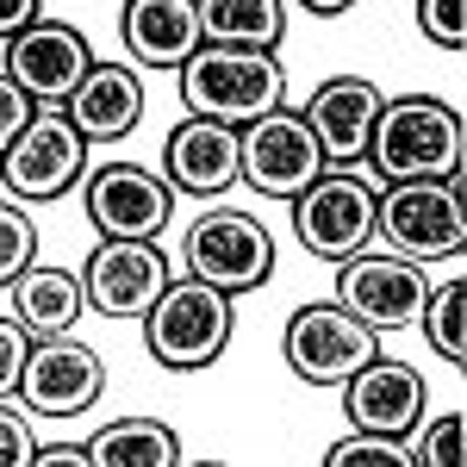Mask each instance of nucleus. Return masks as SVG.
<instances>
[{
    "label": "nucleus",
    "mask_w": 467,
    "mask_h": 467,
    "mask_svg": "<svg viewBox=\"0 0 467 467\" xmlns=\"http://www.w3.org/2000/svg\"><path fill=\"white\" fill-rule=\"evenodd\" d=\"M462 112L436 94H399L380 100L374 138H368V162L380 169V181H442L462 175Z\"/></svg>",
    "instance_id": "nucleus-1"
},
{
    "label": "nucleus",
    "mask_w": 467,
    "mask_h": 467,
    "mask_svg": "<svg viewBox=\"0 0 467 467\" xmlns=\"http://www.w3.org/2000/svg\"><path fill=\"white\" fill-rule=\"evenodd\" d=\"M175 75H181V107L193 119H218V125H237V131L287 100V75L275 63V50L200 44Z\"/></svg>",
    "instance_id": "nucleus-2"
},
{
    "label": "nucleus",
    "mask_w": 467,
    "mask_h": 467,
    "mask_svg": "<svg viewBox=\"0 0 467 467\" xmlns=\"http://www.w3.org/2000/svg\"><path fill=\"white\" fill-rule=\"evenodd\" d=\"M374 237L405 262H455L467 250L462 175L387 181V193H374Z\"/></svg>",
    "instance_id": "nucleus-3"
},
{
    "label": "nucleus",
    "mask_w": 467,
    "mask_h": 467,
    "mask_svg": "<svg viewBox=\"0 0 467 467\" xmlns=\"http://www.w3.org/2000/svg\"><path fill=\"white\" fill-rule=\"evenodd\" d=\"M231 343V293L206 287V281H169L144 312V349L162 361L169 374H200L213 368Z\"/></svg>",
    "instance_id": "nucleus-4"
},
{
    "label": "nucleus",
    "mask_w": 467,
    "mask_h": 467,
    "mask_svg": "<svg viewBox=\"0 0 467 467\" xmlns=\"http://www.w3.org/2000/svg\"><path fill=\"white\" fill-rule=\"evenodd\" d=\"M237 175L250 181L262 200H299V193L324 175L312 125L287 107L250 119V125L237 131Z\"/></svg>",
    "instance_id": "nucleus-5"
},
{
    "label": "nucleus",
    "mask_w": 467,
    "mask_h": 467,
    "mask_svg": "<svg viewBox=\"0 0 467 467\" xmlns=\"http://www.w3.org/2000/svg\"><path fill=\"white\" fill-rule=\"evenodd\" d=\"M187 275L218 287V293H255L275 275V237H268V224L237 213V206L206 213L187 231Z\"/></svg>",
    "instance_id": "nucleus-6"
},
{
    "label": "nucleus",
    "mask_w": 467,
    "mask_h": 467,
    "mask_svg": "<svg viewBox=\"0 0 467 467\" xmlns=\"http://www.w3.org/2000/svg\"><path fill=\"white\" fill-rule=\"evenodd\" d=\"M293 231H299V250L324 255V262H349L374 237V187L356 169H324L293 200Z\"/></svg>",
    "instance_id": "nucleus-7"
},
{
    "label": "nucleus",
    "mask_w": 467,
    "mask_h": 467,
    "mask_svg": "<svg viewBox=\"0 0 467 467\" xmlns=\"http://www.w3.org/2000/svg\"><path fill=\"white\" fill-rule=\"evenodd\" d=\"M0 175H6L13 200H57L88 175V138L75 131V119L63 107H37L32 125L0 156Z\"/></svg>",
    "instance_id": "nucleus-8"
},
{
    "label": "nucleus",
    "mask_w": 467,
    "mask_h": 467,
    "mask_svg": "<svg viewBox=\"0 0 467 467\" xmlns=\"http://www.w3.org/2000/svg\"><path fill=\"white\" fill-rule=\"evenodd\" d=\"M81 200L100 237H138L156 244V231L175 213V187L162 175H150L144 162H100L81 175Z\"/></svg>",
    "instance_id": "nucleus-9"
},
{
    "label": "nucleus",
    "mask_w": 467,
    "mask_h": 467,
    "mask_svg": "<svg viewBox=\"0 0 467 467\" xmlns=\"http://www.w3.org/2000/svg\"><path fill=\"white\" fill-rule=\"evenodd\" d=\"M94 69L88 37L63 26V19H37L19 37H6V81L32 100V107H69V94L81 88V75Z\"/></svg>",
    "instance_id": "nucleus-10"
},
{
    "label": "nucleus",
    "mask_w": 467,
    "mask_h": 467,
    "mask_svg": "<svg viewBox=\"0 0 467 467\" xmlns=\"http://www.w3.org/2000/svg\"><path fill=\"white\" fill-rule=\"evenodd\" d=\"M424 268L418 262H405V255H349V262H337V306L361 318L374 337L380 330H405V324H418L424 312Z\"/></svg>",
    "instance_id": "nucleus-11"
},
{
    "label": "nucleus",
    "mask_w": 467,
    "mask_h": 467,
    "mask_svg": "<svg viewBox=\"0 0 467 467\" xmlns=\"http://www.w3.org/2000/svg\"><path fill=\"white\" fill-rule=\"evenodd\" d=\"M100 393H107V361L94 356L75 330L32 343L26 374H19L26 411H37V418H75V411H88Z\"/></svg>",
    "instance_id": "nucleus-12"
},
{
    "label": "nucleus",
    "mask_w": 467,
    "mask_h": 467,
    "mask_svg": "<svg viewBox=\"0 0 467 467\" xmlns=\"http://www.w3.org/2000/svg\"><path fill=\"white\" fill-rule=\"evenodd\" d=\"M380 356L374 330L343 306H299L287 318V368L312 387H343L361 361Z\"/></svg>",
    "instance_id": "nucleus-13"
},
{
    "label": "nucleus",
    "mask_w": 467,
    "mask_h": 467,
    "mask_svg": "<svg viewBox=\"0 0 467 467\" xmlns=\"http://www.w3.org/2000/svg\"><path fill=\"white\" fill-rule=\"evenodd\" d=\"M162 287H169V255L138 237H107L81 268L88 312H100V318H144Z\"/></svg>",
    "instance_id": "nucleus-14"
},
{
    "label": "nucleus",
    "mask_w": 467,
    "mask_h": 467,
    "mask_svg": "<svg viewBox=\"0 0 467 467\" xmlns=\"http://www.w3.org/2000/svg\"><path fill=\"white\" fill-rule=\"evenodd\" d=\"M380 88L368 81V75H330L318 94L306 100V125H312V138H318V156L324 169H356L368 162V138H374V119H380Z\"/></svg>",
    "instance_id": "nucleus-15"
},
{
    "label": "nucleus",
    "mask_w": 467,
    "mask_h": 467,
    "mask_svg": "<svg viewBox=\"0 0 467 467\" xmlns=\"http://www.w3.org/2000/svg\"><path fill=\"white\" fill-rule=\"evenodd\" d=\"M424 374L418 368H405L393 356H374L361 361L356 374L343 380V411H349V424L356 431H374V436H405L418 431V418H424Z\"/></svg>",
    "instance_id": "nucleus-16"
},
{
    "label": "nucleus",
    "mask_w": 467,
    "mask_h": 467,
    "mask_svg": "<svg viewBox=\"0 0 467 467\" xmlns=\"http://www.w3.org/2000/svg\"><path fill=\"white\" fill-rule=\"evenodd\" d=\"M162 181L175 193H193V200H218L237 187V125H218V119H181L162 144Z\"/></svg>",
    "instance_id": "nucleus-17"
},
{
    "label": "nucleus",
    "mask_w": 467,
    "mask_h": 467,
    "mask_svg": "<svg viewBox=\"0 0 467 467\" xmlns=\"http://www.w3.org/2000/svg\"><path fill=\"white\" fill-rule=\"evenodd\" d=\"M119 37L138 69H181L200 50V6L193 0H125Z\"/></svg>",
    "instance_id": "nucleus-18"
},
{
    "label": "nucleus",
    "mask_w": 467,
    "mask_h": 467,
    "mask_svg": "<svg viewBox=\"0 0 467 467\" xmlns=\"http://www.w3.org/2000/svg\"><path fill=\"white\" fill-rule=\"evenodd\" d=\"M75 131L88 138V144H119L138 119H144V81L131 63H94V69L81 75V88L69 94Z\"/></svg>",
    "instance_id": "nucleus-19"
},
{
    "label": "nucleus",
    "mask_w": 467,
    "mask_h": 467,
    "mask_svg": "<svg viewBox=\"0 0 467 467\" xmlns=\"http://www.w3.org/2000/svg\"><path fill=\"white\" fill-rule=\"evenodd\" d=\"M6 293H13V318L26 324L32 337H63V330H75L81 312H88L81 275H69V268H37L32 262Z\"/></svg>",
    "instance_id": "nucleus-20"
},
{
    "label": "nucleus",
    "mask_w": 467,
    "mask_h": 467,
    "mask_svg": "<svg viewBox=\"0 0 467 467\" xmlns=\"http://www.w3.org/2000/svg\"><path fill=\"white\" fill-rule=\"evenodd\" d=\"M193 6H200V44L275 50L287 37V6L281 0H193Z\"/></svg>",
    "instance_id": "nucleus-21"
},
{
    "label": "nucleus",
    "mask_w": 467,
    "mask_h": 467,
    "mask_svg": "<svg viewBox=\"0 0 467 467\" xmlns=\"http://www.w3.org/2000/svg\"><path fill=\"white\" fill-rule=\"evenodd\" d=\"M94 467H175L181 462V436L156 418H119L88 442Z\"/></svg>",
    "instance_id": "nucleus-22"
},
{
    "label": "nucleus",
    "mask_w": 467,
    "mask_h": 467,
    "mask_svg": "<svg viewBox=\"0 0 467 467\" xmlns=\"http://www.w3.org/2000/svg\"><path fill=\"white\" fill-rule=\"evenodd\" d=\"M418 324L431 330V349L449 368H462L467 361V281L455 275L449 287H431L424 293V312H418Z\"/></svg>",
    "instance_id": "nucleus-23"
},
{
    "label": "nucleus",
    "mask_w": 467,
    "mask_h": 467,
    "mask_svg": "<svg viewBox=\"0 0 467 467\" xmlns=\"http://www.w3.org/2000/svg\"><path fill=\"white\" fill-rule=\"evenodd\" d=\"M37 262V224L13 200H0V287H13Z\"/></svg>",
    "instance_id": "nucleus-24"
},
{
    "label": "nucleus",
    "mask_w": 467,
    "mask_h": 467,
    "mask_svg": "<svg viewBox=\"0 0 467 467\" xmlns=\"http://www.w3.org/2000/svg\"><path fill=\"white\" fill-rule=\"evenodd\" d=\"M424 424V418H418ZM462 436H467V418H462V405H449L442 418H431L424 424V436H418V449H411V462L418 467H462Z\"/></svg>",
    "instance_id": "nucleus-25"
},
{
    "label": "nucleus",
    "mask_w": 467,
    "mask_h": 467,
    "mask_svg": "<svg viewBox=\"0 0 467 467\" xmlns=\"http://www.w3.org/2000/svg\"><path fill=\"white\" fill-rule=\"evenodd\" d=\"M368 462L411 467V449H399V436H374V431H356V436H343L337 449H324V467H368Z\"/></svg>",
    "instance_id": "nucleus-26"
},
{
    "label": "nucleus",
    "mask_w": 467,
    "mask_h": 467,
    "mask_svg": "<svg viewBox=\"0 0 467 467\" xmlns=\"http://www.w3.org/2000/svg\"><path fill=\"white\" fill-rule=\"evenodd\" d=\"M418 32L442 44V50H462L467 44V6L462 0H418Z\"/></svg>",
    "instance_id": "nucleus-27"
},
{
    "label": "nucleus",
    "mask_w": 467,
    "mask_h": 467,
    "mask_svg": "<svg viewBox=\"0 0 467 467\" xmlns=\"http://www.w3.org/2000/svg\"><path fill=\"white\" fill-rule=\"evenodd\" d=\"M26 356H32V330L19 318H0V399H19Z\"/></svg>",
    "instance_id": "nucleus-28"
},
{
    "label": "nucleus",
    "mask_w": 467,
    "mask_h": 467,
    "mask_svg": "<svg viewBox=\"0 0 467 467\" xmlns=\"http://www.w3.org/2000/svg\"><path fill=\"white\" fill-rule=\"evenodd\" d=\"M32 455H37L32 424L19 411H6V399H0V467H32Z\"/></svg>",
    "instance_id": "nucleus-29"
},
{
    "label": "nucleus",
    "mask_w": 467,
    "mask_h": 467,
    "mask_svg": "<svg viewBox=\"0 0 467 467\" xmlns=\"http://www.w3.org/2000/svg\"><path fill=\"white\" fill-rule=\"evenodd\" d=\"M32 112L37 107L19 94V88H13V81H6V75H0V156H6V150H13V138L32 125Z\"/></svg>",
    "instance_id": "nucleus-30"
},
{
    "label": "nucleus",
    "mask_w": 467,
    "mask_h": 467,
    "mask_svg": "<svg viewBox=\"0 0 467 467\" xmlns=\"http://www.w3.org/2000/svg\"><path fill=\"white\" fill-rule=\"evenodd\" d=\"M37 19H44V0H0V44L19 37L26 26H37Z\"/></svg>",
    "instance_id": "nucleus-31"
},
{
    "label": "nucleus",
    "mask_w": 467,
    "mask_h": 467,
    "mask_svg": "<svg viewBox=\"0 0 467 467\" xmlns=\"http://www.w3.org/2000/svg\"><path fill=\"white\" fill-rule=\"evenodd\" d=\"M32 467H94V462H88V442H50L32 455Z\"/></svg>",
    "instance_id": "nucleus-32"
},
{
    "label": "nucleus",
    "mask_w": 467,
    "mask_h": 467,
    "mask_svg": "<svg viewBox=\"0 0 467 467\" xmlns=\"http://www.w3.org/2000/svg\"><path fill=\"white\" fill-rule=\"evenodd\" d=\"M299 6H306V13H324V19H330V13H349L356 0H299Z\"/></svg>",
    "instance_id": "nucleus-33"
}]
</instances>
